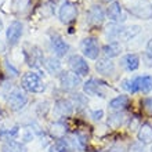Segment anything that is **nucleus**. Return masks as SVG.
<instances>
[{
  "instance_id": "1",
  "label": "nucleus",
  "mask_w": 152,
  "mask_h": 152,
  "mask_svg": "<svg viewBox=\"0 0 152 152\" xmlns=\"http://www.w3.org/2000/svg\"><path fill=\"white\" fill-rule=\"evenodd\" d=\"M122 87L129 93H149L152 90V76L144 75L133 77V79H124L122 82Z\"/></svg>"
},
{
  "instance_id": "2",
  "label": "nucleus",
  "mask_w": 152,
  "mask_h": 152,
  "mask_svg": "<svg viewBox=\"0 0 152 152\" xmlns=\"http://www.w3.org/2000/svg\"><path fill=\"white\" fill-rule=\"evenodd\" d=\"M21 86L26 91L31 93H43L46 90V84L42 80L39 73L36 72H28L25 73L21 79Z\"/></svg>"
},
{
  "instance_id": "3",
  "label": "nucleus",
  "mask_w": 152,
  "mask_h": 152,
  "mask_svg": "<svg viewBox=\"0 0 152 152\" xmlns=\"http://www.w3.org/2000/svg\"><path fill=\"white\" fill-rule=\"evenodd\" d=\"M83 88H84V93L88 94V96L100 97V98H104L107 96V86L101 80H97V79L87 80L83 84Z\"/></svg>"
},
{
  "instance_id": "4",
  "label": "nucleus",
  "mask_w": 152,
  "mask_h": 152,
  "mask_svg": "<svg viewBox=\"0 0 152 152\" xmlns=\"http://www.w3.org/2000/svg\"><path fill=\"white\" fill-rule=\"evenodd\" d=\"M28 102V97L21 88H14L7 98V104L10 107V109L12 111H20L25 107V104Z\"/></svg>"
},
{
  "instance_id": "5",
  "label": "nucleus",
  "mask_w": 152,
  "mask_h": 152,
  "mask_svg": "<svg viewBox=\"0 0 152 152\" xmlns=\"http://www.w3.org/2000/svg\"><path fill=\"white\" fill-rule=\"evenodd\" d=\"M132 15L140 18V20H151L152 18V4L147 0H141L137 4L129 8Z\"/></svg>"
},
{
  "instance_id": "6",
  "label": "nucleus",
  "mask_w": 152,
  "mask_h": 152,
  "mask_svg": "<svg viewBox=\"0 0 152 152\" xmlns=\"http://www.w3.org/2000/svg\"><path fill=\"white\" fill-rule=\"evenodd\" d=\"M80 50L83 53V56L90 58V60H96L98 57V53H100L98 43H97V40L94 37H86V39L82 40Z\"/></svg>"
},
{
  "instance_id": "7",
  "label": "nucleus",
  "mask_w": 152,
  "mask_h": 152,
  "mask_svg": "<svg viewBox=\"0 0 152 152\" xmlns=\"http://www.w3.org/2000/svg\"><path fill=\"white\" fill-rule=\"evenodd\" d=\"M68 65H69V68L72 69V72L76 73L77 76H86L88 73V71H90L88 64L86 62V60H84L83 57H80V56L69 57Z\"/></svg>"
},
{
  "instance_id": "8",
  "label": "nucleus",
  "mask_w": 152,
  "mask_h": 152,
  "mask_svg": "<svg viewBox=\"0 0 152 152\" xmlns=\"http://www.w3.org/2000/svg\"><path fill=\"white\" fill-rule=\"evenodd\" d=\"M60 82H61V86H62L64 90H75L77 86H80L82 79H80V76H77L76 73L66 71V72H61Z\"/></svg>"
},
{
  "instance_id": "9",
  "label": "nucleus",
  "mask_w": 152,
  "mask_h": 152,
  "mask_svg": "<svg viewBox=\"0 0 152 152\" xmlns=\"http://www.w3.org/2000/svg\"><path fill=\"white\" fill-rule=\"evenodd\" d=\"M60 20L65 24H69V22H72L73 20L76 18L77 15V8H76L75 4L69 3V1H65L62 3V6L60 7Z\"/></svg>"
},
{
  "instance_id": "10",
  "label": "nucleus",
  "mask_w": 152,
  "mask_h": 152,
  "mask_svg": "<svg viewBox=\"0 0 152 152\" xmlns=\"http://www.w3.org/2000/svg\"><path fill=\"white\" fill-rule=\"evenodd\" d=\"M51 50L57 57H64L69 50V44L58 35H54L51 37Z\"/></svg>"
},
{
  "instance_id": "11",
  "label": "nucleus",
  "mask_w": 152,
  "mask_h": 152,
  "mask_svg": "<svg viewBox=\"0 0 152 152\" xmlns=\"http://www.w3.org/2000/svg\"><path fill=\"white\" fill-rule=\"evenodd\" d=\"M21 35H22V24L18 21H14L10 24L7 29V40L10 44H15L20 40Z\"/></svg>"
},
{
  "instance_id": "12",
  "label": "nucleus",
  "mask_w": 152,
  "mask_h": 152,
  "mask_svg": "<svg viewBox=\"0 0 152 152\" xmlns=\"http://www.w3.org/2000/svg\"><path fill=\"white\" fill-rule=\"evenodd\" d=\"M105 18L104 10L100 6H93L87 12V22L90 25H100Z\"/></svg>"
},
{
  "instance_id": "13",
  "label": "nucleus",
  "mask_w": 152,
  "mask_h": 152,
  "mask_svg": "<svg viewBox=\"0 0 152 152\" xmlns=\"http://www.w3.org/2000/svg\"><path fill=\"white\" fill-rule=\"evenodd\" d=\"M120 64L126 71H136L138 66H140V58L137 54H127L124 56L122 60H120Z\"/></svg>"
},
{
  "instance_id": "14",
  "label": "nucleus",
  "mask_w": 152,
  "mask_h": 152,
  "mask_svg": "<svg viewBox=\"0 0 152 152\" xmlns=\"http://www.w3.org/2000/svg\"><path fill=\"white\" fill-rule=\"evenodd\" d=\"M97 71L101 73V75H112L115 72V64L109 58H102V60H98L96 64Z\"/></svg>"
},
{
  "instance_id": "15",
  "label": "nucleus",
  "mask_w": 152,
  "mask_h": 152,
  "mask_svg": "<svg viewBox=\"0 0 152 152\" xmlns=\"http://www.w3.org/2000/svg\"><path fill=\"white\" fill-rule=\"evenodd\" d=\"M138 141L141 144H151L152 142V127L151 124L144 123L140 126V130H138Z\"/></svg>"
},
{
  "instance_id": "16",
  "label": "nucleus",
  "mask_w": 152,
  "mask_h": 152,
  "mask_svg": "<svg viewBox=\"0 0 152 152\" xmlns=\"http://www.w3.org/2000/svg\"><path fill=\"white\" fill-rule=\"evenodd\" d=\"M56 112L61 116H68L73 112V105L71 100H58L56 102Z\"/></svg>"
},
{
  "instance_id": "17",
  "label": "nucleus",
  "mask_w": 152,
  "mask_h": 152,
  "mask_svg": "<svg viewBox=\"0 0 152 152\" xmlns=\"http://www.w3.org/2000/svg\"><path fill=\"white\" fill-rule=\"evenodd\" d=\"M102 53H104V56L107 58H113V57H118L122 53V46L118 42H111L109 44L104 46Z\"/></svg>"
},
{
  "instance_id": "18",
  "label": "nucleus",
  "mask_w": 152,
  "mask_h": 152,
  "mask_svg": "<svg viewBox=\"0 0 152 152\" xmlns=\"http://www.w3.org/2000/svg\"><path fill=\"white\" fill-rule=\"evenodd\" d=\"M25 56H26V60H28V64L32 65V66H37L43 60L42 53L37 47H32L31 51H25Z\"/></svg>"
},
{
  "instance_id": "19",
  "label": "nucleus",
  "mask_w": 152,
  "mask_h": 152,
  "mask_svg": "<svg viewBox=\"0 0 152 152\" xmlns=\"http://www.w3.org/2000/svg\"><path fill=\"white\" fill-rule=\"evenodd\" d=\"M129 104V97L127 96H118L115 97L113 100H111L109 102V107L111 109H113L115 112H120V111H123Z\"/></svg>"
},
{
  "instance_id": "20",
  "label": "nucleus",
  "mask_w": 152,
  "mask_h": 152,
  "mask_svg": "<svg viewBox=\"0 0 152 152\" xmlns=\"http://www.w3.org/2000/svg\"><path fill=\"white\" fill-rule=\"evenodd\" d=\"M107 14H108V18L112 20L113 22H118V21L122 20V6L119 3H112L107 10Z\"/></svg>"
},
{
  "instance_id": "21",
  "label": "nucleus",
  "mask_w": 152,
  "mask_h": 152,
  "mask_svg": "<svg viewBox=\"0 0 152 152\" xmlns=\"http://www.w3.org/2000/svg\"><path fill=\"white\" fill-rule=\"evenodd\" d=\"M1 151L3 152H26L24 144L21 142H17V141H6L1 147Z\"/></svg>"
},
{
  "instance_id": "22",
  "label": "nucleus",
  "mask_w": 152,
  "mask_h": 152,
  "mask_svg": "<svg viewBox=\"0 0 152 152\" xmlns=\"http://www.w3.org/2000/svg\"><path fill=\"white\" fill-rule=\"evenodd\" d=\"M137 33H140V26H137V25H134V26H129V28H123L118 40H130L132 37L136 36Z\"/></svg>"
},
{
  "instance_id": "23",
  "label": "nucleus",
  "mask_w": 152,
  "mask_h": 152,
  "mask_svg": "<svg viewBox=\"0 0 152 152\" xmlns=\"http://www.w3.org/2000/svg\"><path fill=\"white\" fill-rule=\"evenodd\" d=\"M71 102H72L73 108H76V111H82L84 107H87V98H86V96L80 94V93L73 94L72 101H71Z\"/></svg>"
},
{
  "instance_id": "24",
  "label": "nucleus",
  "mask_w": 152,
  "mask_h": 152,
  "mask_svg": "<svg viewBox=\"0 0 152 152\" xmlns=\"http://www.w3.org/2000/svg\"><path fill=\"white\" fill-rule=\"evenodd\" d=\"M44 66H46V69H47L50 73H58L61 72V64L60 61L57 60V58H54V57H50V58H47L46 60V62H44Z\"/></svg>"
},
{
  "instance_id": "25",
  "label": "nucleus",
  "mask_w": 152,
  "mask_h": 152,
  "mask_svg": "<svg viewBox=\"0 0 152 152\" xmlns=\"http://www.w3.org/2000/svg\"><path fill=\"white\" fill-rule=\"evenodd\" d=\"M123 122H124V115L122 112H113L108 118V124L113 129H118L119 126H122Z\"/></svg>"
},
{
  "instance_id": "26",
  "label": "nucleus",
  "mask_w": 152,
  "mask_h": 152,
  "mask_svg": "<svg viewBox=\"0 0 152 152\" xmlns=\"http://www.w3.org/2000/svg\"><path fill=\"white\" fill-rule=\"evenodd\" d=\"M65 133H66V127H65L64 123H61V122H56V123L51 124V134L56 138H64Z\"/></svg>"
},
{
  "instance_id": "27",
  "label": "nucleus",
  "mask_w": 152,
  "mask_h": 152,
  "mask_svg": "<svg viewBox=\"0 0 152 152\" xmlns=\"http://www.w3.org/2000/svg\"><path fill=\"white\" fill-rule=\"evenodd\" d=\"M122 29H123V26H119V25H116V24H109L108 26H107V31H105V32H107V36H108L109 39L118 40L120 32H122Z\"/></svg>"
},
{
  "instance_id": "28",
  "label": "nucleus",
  "mask_w": 152,
  "mask_h": 152,
  "mask_svg": "<svg viewBox=\"0 0 152 152\" xmlns=\"http://www.w3.org/2000/svg\"><path fill=\"white\" fill-rule=\"evenodd\" d=\"M17 134H18V127H12V129H3L1 132H0V140L3 141H12L14 138L17 137Z\"/></svg>"
},
{
  "instance_id": "29",
  "label": "nucleus",
  "mask_w": 152,
  "mask_h": 152,
  "mask_svg": "<svg viewBox=\"0 0 152 152\" xmlns=\"http://www.w3.org/2000/svg\"><path fill=\"white\" fill-rule=\"evenodd\" d=\"M71 142H72L73 147H75L76 149H79V151H83V149L86 148V138H84L82 134H79V133H76L75 136L71 138Z\"/></svg>"
},
{
  "instance_id": "30",
  "label": "nucleus",
  "mask_w": 152,
  "mask_h": 152,
  "mask_svg": "<svg viewBox=\"0 0 152 152\" xmlns=\"http://www.w3.org/2000/svg\"><path fill=\"white\" fill-rule=\"evenodd\" d=\"M56 149L58 152H69L71 151V144H69L68 140H65V138H60V140L56 142Z\"/></svg>"
},
{
  "instance_id": "31",
  "label": "nucleus",
  "mask_w": 152,
  "mask_h": 152,
  "mask_svg": "<svg viewBox=\"0 0 152 152\" xmlns=\"http://www.w3.org/2000/svg\"><path fill=\"white\" fill-rule=\"evenodd\" d=\"M141 123H140V119L137 118V116H133L132 119H130V123H129V130L130 132H134L137 129H140Z\"/></svg>"
},
{
  "instance_id": "32",
  "label": "nucleus",
  "mask_w": 152,
  "mask_h": 152,
  "mask_svg": "<svg viewBox=\"0 0 152 152\" xmlns=\"http://www.w3.org/2000/svg\"><path fill=\"white\" fill-rule=\"evenodd\" d=\"M142 105H144V109L148 113H152V97H148L142 101Z\"/></svg>"
},
{
  "instance_id": "33",
  "label": "nucleus",
  "mask_w": 152,
  "mask_h": 152,
  "mask_svg": "<svg viewBox=\"0 0 152 152\" xmlns=\"http://www.w3.org/2000/svg\"><path fill=\"white\" fill-rule=\"evenodd\" d=\"M130 152H145L144 144H141V142H134V144L132 145V148H130Z\"/></svg>"
},
{
  "instance_id": "34",
  "label": "nucleus",
  "mask_w": 152,
  "mask_h": 152,
  "mask_svg": "<svg viewBox=\"0 0 152 152\" xmlns=\"http://www.w3.org/2000/svg\"><path fill=\"white\" fill-rule=\"evenodd\" d=\"M90 116H91L94 120H101L102 116H104V111L102 109H98V111H91L90 112Z\"/></svg>"
},
{
  "instance_id": "35",
  "label": "nucleus",
  "mask_w": 152,
  "mask_h": 152,
  "mask_svg": "<svg viewBox=\"0 0 152 152\" xmlns=\"http://www.w3.org/2000/svg\"><path fill=\"white\" fill-rule=\"evenodd\" d=\"M142 61H144L145 62V65H147V66H152V54L151 53H144V54H142Z\"/></svg>"
},
{
  "instance_id": "36",
  "label": "nucleus",
  "mask_w": 152,
  "mask_h": 152,
  "mask_svg": "<svg viewBox=\"0 0 152 152\" xmlns=\"http://www.w3.org/2000/svg\"><path fill=\"white\" fill-rule=\"evenodd\" d=\"M32 138H33L32 130H26V132H25V134H24V141H25V142H28V141H31Z\"/></svg>"
},
{
  "instance_id": "37",
  "label": "nucleus",
  "mask_w": 152,
  "mask_h": 152,
  "mask_svg": "<svg viewBox=\"0 0 152 152\" xmlns=\"http://www.w3.org/2000/svg\"><path fill=\"white\" fill-rule=\"evenodd\" d=\"M147 50H148V53H151L152 54V39L148 42V44H147Z\"/></svg>"
},
{
  "instance_id": "38",
  "label": "nucleus",
  "mask_w": 152,
  "mask_h": 152,
  "mask_svg": "<svg viewBox=\"0 0 152 152\" xmlns=\"http://www.w3.org/2000/svg\"><path fill=\"white\" fill-rule=\"evenodd\" d=\"M104 152H124L122 148H112V149H109V151H104Z\"/></svg>"
},
{
  "instance_id": "39",
  "label": "nucleus",
  "mask_w": 152,
  "mask_h": 152,
  "mask_svg": "<svg viewBox=\"0 0 152 152\" xmlns=\"http://www.w3.org/2000/svg\"><path fill=\"white\" fill-rule=\"evenodd\" d=\"M50 152H58V151H57V149H56V147H54V145H53L51 148H50Z\"/></svg>"
},
{
  "instance_id": "40",
  "label": "nucleus",
  "mask_w": 152,
  "mask_h": 152,
  "mask_svg": "<svg viewBox=\"0 0 152 152\" xmlns=\"http://www.w3.org/2000/svg\"><path fill=\"white\" fill-rule=\"evenodd\" d=\"M1 29H3V22L0 21V31H1Z\"/></svg>"
},
{
  "instance_id": "41",
  "label": "nucleus",
  "mask_w": 152,
  "mask_h": 152,
  "mask_svg": "<svg viewBox=\"0 0 152 152\" xmlns=\"http://www.w3.org/2000/svg\"><path fill=\"white\" fill-rule=\"evenodd\" d=\"M1 116H3V112H1V109H0V119H1Z\"/></svg>"
},
{
  "instance_id": "42",
  "label": "nucleus",
  "mask_w": 152,
  "mask_h": 152,
  "mask_svg": "<svg viewBox=\"0 0 152 152\" xmlns=\"http://www.w3.org/2000/svg\"><path fill=\"white\" fill-rule=\"evenodd\" d=\"M102 1H107V3H108V1H113V0H102Z\"/></svg>"
},
{
  "instance_id": "43",
  "label": "nucleus",
  "mask_w": 152,
  "mask_h": 152,
  "mask_svg": "<svg viewBox=\"0 0 152 152\" xmlns=\"http://www.w3.org/2000/svg\"><path fill=\"white\" fill-rule=\"evenodd\" d=\"M151 152H152V149H151Z\"/></svg>"
}]
</instances>
